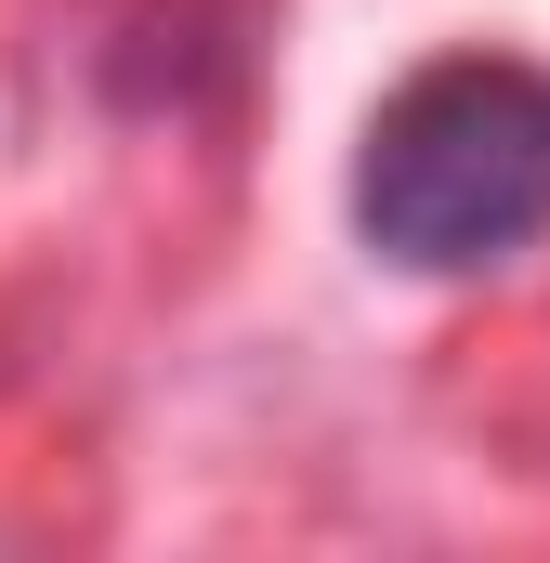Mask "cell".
<instances>
[{
  "label": "cell",
  "mask_w": 550,
  "mask_h": 563,
  "mask_svg": "<svg viewBox=\"0 0 550 563\" xmlns=\"http://www.w3.org/2000/svg\"><path fill=\"white\" fill-rule=\"evenodd\" d=\"M354 236L394 276H498L550 236V66L432 53L354 144Z\"/></svg>",
  "instance_id": "1"
}]
</instances>
